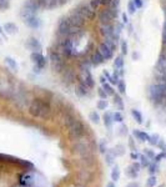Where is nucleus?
Masks as SVG:
<instances>
[{"label": "nucleus", "mask_w": 166, "mask_h": 187, "mask_svg": "<svg viewBox=\"0 0 166 187\" xmlns=\"http://www.w3.org/2000/svg\"><path fill=\"white\" fill-rule=\"evenodd\" d=\"M121 54H122V56L128 54V42H126V40L121 41Z\"/></svg>", "instance_id": "obj_40"}, {"label": "nucleus", "mask_w": 166, "mask_h": 187, "mask_svg": "<svg viewBox=\"0 0 166 187\" xmlns=\"http://www.w3.org/2000/svg\"><path fill=\"white\" fill-rule=\"evenodd\" d=\"M71 11H74V13H76V14H79V15H81L82 18L86 19V21H88V20L91 21V20L96 19V11L91 9L86 2H82V3L78 4Z\"/></svg>", "instance_id": "obj_4"}, {"label": "nucleus", "mask_w": 166, "mask_h": 187, "mask_svg": "<svg viewBox=\"0 0 166 187\" xmlns=\"http://www.w3.org/2000/svg\"><path fill=\"white\" fill-rule=\"evenodd\" d=\"M89 118L91 120V122H94V124H100V115H99L96 111H91L90 115H89Z\"/></svg>", "instance_id": "obj_30"}, {"label": "nucleus", "mask_w": 166, "mask_h": 187, "mask_svg": "<svg viewBox=\"0 0 166 187\" xmlns=\"http://www.w3.org/2000/svg\"><path fill=\"white\" fill-rule=\"evenodd\" d=\"M166 95V84H151L149 86V97L155 106L164 105V99Z\"/></svg>", "instance_id": "obj_2"}, {"label": "nucleus", "mask_w": 166, "mask_h": 187, "mask_svg": "<svg viewBox=\"0 0 166 187\" xmlns=\"http://www.w3.org/2000/svg\"><path fill=\"white\" fill-rule=\"evenodd\" d=\"M115 158H116V155H115L114 150H107L105 152V162H106V165L112 166L114 162H115Z\"/></svg>", "instance_id": "obj_20"}, {"label": "nucleus", "mask_w": 166, "mask_h": 187, "mask_svg": "<svg viewBox=\"0 0 166 187\" xmlns=\"http://www.w3.org/2000/svg\"><path fill=\"white\" fill-rule=\"evenodd\" d=\"M140 165H141V167H147L149 165L151 164V161H150V158H149L147 156H145L144 154L143 155H140Z\"/></svg>", "instance_id": "obj_31"}, {"label": "nucleus", "mask_w": 166, "mask_h": 187, "mask_svg": "<svg viewBox=\"0 0 166 187\" xmlns=\"http://www.w3.org/2000/svg\"><path fill=\"white\" fill-rule=\"evenodd\" d=\"M160 140V136L157 135V133H154V135H150V139H149V143H150L151 146H156L157 145V142H159Z\"/></svg>", "instance_id": "obj_36"}, {"label": "nucleus", "mask_w": 166, "mask_h": 187, "mask_svg": "<svg viewBox=\"0 0 166 187\" xmlns=\"http://www.w3.org/2000/svg\"><path fill=\"white\" fill-rule=\"evenodd\" d=\"M110 177H111V181H112V182H118V181L120 180V177H121V171H120L119 165H114V166H112Z\"/></svg>", "instance_id": "obj_17"}, {"label": "nucleus", "mask_w": 166, "mask_h": 187, "mask_svg": "<svg viewBox=\"0 0 166 187\" xmlns=\"http://www.w3.org/2000/svg\"><path fill=\"white\" fill-rule=\"evenodd\" d=\"M119 4H120V0H111V3L109 4V8H111V9H119Z\"/></svg>", "instance_id": "obj_45"}, {"label": "nucleus", "mask_w": 166, "mask_h": 187, "mask_svg": "<svg viewBox=\"0 0 166 187\" xmlns=\"http://www.w3.org/2000/svg\"><path fill=\"white\" fill-rule=\"evenodd\" d=\"M125 173H126L128 177L132 178V180H134V178H137V176H139V172H136L131 166H128V167L125 168Z\"/></svg>", "instance_id": "obj_27"}, {"label": "nucleus", "mask_w": 166, "mask_h": 187, "mask_svg": "<svg viewBox=\"0 0 166 187\" xmlns=\"http://www.w3.org/2000/svg\"><path fill=\"white\" fill-rule=\"evenodd\" d=\"M96 90H97V95H99V97H100L101 100H107V94L104 91L103 87H99V89H96Z\"/></svg>", "instance_id": "obj_39"}, {"label": "nucleus", "mask_w": 166, "mask_h": 187, "mask_svg": "<svg viewBox=\"0 0 166 187\" xmlns=\"http://www.w3.org/2000/svg\"><path fill=\"white\" fill-rule=\"evenodd\" d=\"M99 149H100V152L101 154H105V152L107 151V147H106V141H100V143H99Z\"/></svg>", "instance_id": "obj_44"}, {"label": "nucleus", "mask_w": 166, "mask_h": 187, "mask_svg": "<svg viewBox=\"0 0 166 187\" xmlns=\"http://www.w3.org/2000/svg\"><path fill=\"white\" fill-rule=\"evenodd\" d=\"M162 45H166V20L164 23V28H162Z\"/></svg>", "instance_id": "obj_47"}, {"label": "nucleus", "mask_w": 166, "mask_h": 187, "mask_svg": "<svg viewBox=\"0 0 166 187\" xmlns=\"http://www.w3.org/2000/svg\"><path fill=\"white\" fill-rule=\"evenodd\" d=\"M103 75L105 76V79L107 80V82H110V80H111V74L107 71V70H104V71H103Z\"/></svg>", "instance_id": "obj_50"}, {"label": "nucleus", "mask_w": 166, "mask_h": 187, "mask_svg": "<svg viewBox=\"0 0 166 187\" xmlns=\"http://www.w3.org/2000/svg\"><path fill=\"white\" fill-rule=\"evenodd\" d=\"M147 171L150 175H155L157 171H159V164H156V162H151L150 165L147 166Z\"/></svg>", "instance_id": "obj_32"}, {"label": "nucleus", "mask_w": 166, "mask_h": 187, "mask_svg": "<svg viewBox=\"0 0 166 187\" xmlns=\"http://www.w3.org/2000/svg\"><path fill=\"white\" fill-rule=\"evenodd\" d=\"M24 23H25L26 26H29L30 29H39L41 21L36 15H29L26 18H24Z\"/></svg>", "instance_id": "obj_11"}, {"label": "nucleus", "mask_w": 166, "mask_h": 187, "mask_svg": "<svg viewBox=\"0 0 166 187\" xmlns=\"http://www.w3.org/2000/svg\"><path fill=\"white\" fill-rule=\"evenodd\" d=\"M68 19L71 24V28L72 29H78V30H82V29H85V25H86V19L85 18H82L81 15L76 14V13H74L71 11L69 15H68Z\"/></svg>", "instance_id": "obj_8"}, {"label": "nucleus", "mask_w": 166, "mask_h": 187, "mask_svg": "<svg viewBox=\"0 0 166 187\" xmlns=\"http://www.w3.org/2000/svg\"><path fill=\"white\" fill-rule=\"evenodd\" d=\"M3 34H4V30H3L2 26H0V35H3Z\"/></svg>", "instance_id": "obj_59"}, {"label": "nucleus", "mask_w": 166, "mask_h": 187, "mask_svg": "<svg viewBox=\"0 0 166 187\" xmlns=\"http://www.w3.org/2000/svg\"><path fill=\"white\" fill-rule=\"evenodd\" d=\"M124 64H125V61H124L122 55H119L114 59V67L115 69H124Z\"/></svg>", "instance_id": "obj_25"}, {"label": "nucleus", "mask_w": 166, "mask_h": 187, "mask_svg": "<svg viewBox=\"0 0 166 187\" xmlns=\"http://www.w3.org/2000/svg\"><path fill=\"white\" fill-rule=\"evenodd\" d=\"M131 160H134V161H137L140 158V154L137 151H131V155H130Z\"/></svg>", "instance_id": "obj_48"}, {"label": "nucleus", "mask_w": 166, "mask_h": 187, "mask_svg": "<svg viewBox=\"0 0 166 187\" xmlns=\"http://www.w3.org/2000/svg\"><path fill=\"white\" fill-rule=\"evenodd\" d=\"M106 81H107V80L105 79V76H104V75H101V76H100V82H101V84H104V82H106Z\"/></svg>", "instance_id": "obj_54"}, {"label": "nucleus", "mask_w": 166, "mask_h": 187, "mask_svg": "<svg viewBox=\"0 0 166 187\" xmlns=\"http://www.w3.org/2000/svg\"><path fill=\"white\" fill-rule=\"evenodd\" d=\"M159 187H165V185H164V183H161V185H160Z\"/></svg>", "instance_id": "obj_60"}, {"label": "nucleus", "mask_w": 166, "mask_h": 187, "mask_svg": "<svg viewBox=\"0 0 166 187\" xmlns=\"http://www.w3.org/2000/svg\"><path fill=\"white\" fill-rule=\"evenodd\" d=\"M144 155H145V156H147L150 160H152V158L155 157V152H154L151 149H145V151H144Z\"/></svg>", "instance_id": "obj_41"}, {"label": "nucleus", "mask_w": 166, "mask_h": 187, "mask_svg": "<svg viewBox=\"0 0 166 187\" xmlns=\"http://www.w3.org/2000/svg\"><path fill=\"white\" fill-rule=\"evenodd\" d=\"M86 133V129H85V125L82 124L80 120H76L70 127H69V136L70 139L74 141H79L85 136Z\"/></svg>", "instance_id": "obj_5"}, {"label": "nucleus", "mask_w": 166, "mask_h": 187, "mask_svg": "<svg viewBox=\"0 0 166 187\" xmlns=\"http://www.w3.org/2000/svg\"><path fill=\"white\" fill-rule=\"evenodd\" d=\"M157 185V177L155 175H150V177L146 180V187H156Z\"/></svg>", "instance_id": "obj_29"}, {"label": "nucleus", "mask_w": 166, "mask_h": 187, "mask_svg": "<svg viewBox=\"0 0 166 187\" xmlns=\"http://www.w3.org/2000/svg\"><path fill=\"white\" fill-rule=\"evenodd\" d=\"M25 46L31 50L32 51H41V49H43V45H41V42L36 39V38H29L28 41L25 42Z\"/></svg>", "instance_id": "obj_13"}, {"label": "nucleus", "mask_w": 166, "mask_h": 187, "mask_svg": "<svg viewBox=\"0 0 166 187\" xmlns=\"http://www.w3.org/2000/svg\"><path fill=\"white\" fill-rule=\"evenodd\" d=\"M132 136L136 137V140H139L140 142H147L149 139H150V135L146 133L145 131H141V130H134L132 131Z\"/></svg>", "instance_id": "obj_16"}, {"label": "nucleus", "mask_w": 166, "mask_h": 187, "mask_svg": "<svg viewBox=\"0 0 166 187\" xmlns=\"http://www.w3.org/2000/svg\"><path fill=\"white\" fill-rule=\"evenodd\" d=\"M114 152H115L116 157H118V156H124V154H125V146L121 145V143H119V145H116L114 147Z\"/></svg>", "instance_id": "obj_28"}, {"label": "nucleus", "mask_w": 166, "mask_h": 187, "mask_svg": "<svg viewBox=\"0 0 166 187\" xmlns=\"http://www.w3.org/2000/svg\"><path fill=\"white\" fill-rule=\"evenodd\" d=\"M101 85H103L101 87H103L104 91L107 94V96H114L115 94H116L115 90H114V87H112V85H111L110 82H107V81H106V82H104V84H101Z\"/></svg>", "instance_id": "obj_23"}, {"label": "nucleus", "mask_w": 166, "mask_h": 187, "mask_svg": "<svg viewBox=\"0 0 166 187\" xmlns=\"http://www.w3.org/2000/svg\"><path fill=\"white\" fill-rule=\"evenodd\" d=\"M9 6H10L9 0H3L0 3V10H6V9H9Z\"/></svg>", "instance_id": "obj_43"}, {"label": "nucleus", "mask_w": 166, "mask_h": 187, "mask_svg": "<svg viewBox=\"0 0 166 187\" xmlns=\"http://www.w3.org/2000/svg\"><path fill=\"white\" fill-rule=\"evenodd\" d=\"M89 60H90V63H91V66L93 67H96V66H100V65H103L106 60L104 59V56L100 54V51H99L97 49H95L93 53L90 54V57H89Z\"/></svg>", "instance_id": "obj_10"}, {"label": "nucleus", "mask_w": 166, "mask_h": 187, "mask_svg": "<svg viewBox=\"0 0 166 187\" xmlns=\"http://www.w3.org/2000/svg\"><path fill=\"white\" fill-rule=\"evenodd\" d=\"M88 4H89V6L91 8V9L95 10L96 13L103 8V6H101V3H100V0H89Z\"/></svg>", "instance_id": "obj_26"}, {"label": "nucleus", "mask_w": 166, "mask_h": 187, "mask_svg": "<svg viewBox=\"0 0 166 187\" xmlns=\"http://www.w3.org/2000/svg\"><path fill=\"white\" fill-rule=\"evenodd\" d=\"M103 121H104V125H105V127L106 129H111L112 127V124H114V120H112V112H110V111H106L105 114H104V116H103Z\"/></svg>", "instance_id": "obj_19"}, {"label": "nucleus", "mask_w": 166, "mask_h": 187, "mask_svg": "<svg viewBox=\"0 0 166 187\" xmlns=\"http://www.w3.org/2000/svg\"><path fill=\"white\" fill-rule=\"evenodd\" d=\"M118 90H119V92L121 94V95H124V94H126V85H125V81H124L122 79H120V81L118 82Z\"/></svg>", "instance_id": "obj_35"}, {"label": "nucleus", "mask_w": 166, "mask_h": 187, "mask_svg": "<svg viewBox=\"0 0 166 187\" xmlns=\"http://www.w3.org/2000/svg\"><path fill=\"white\" fill-rule=\"evenodd\" d=\"M2 2H3V0H0V3H2Z\"/></svg>", "instance_id": "obj_61"}, {"label": "nucleus", "mask_w": 166, "mask_h": 187, "mask_svg": "<svg viewBox=\"0 0 166 187\" xmlns=\"http://www.w3.org/2000/svg\"><path fill=\"white\" fill-rule=\"evenodd\" d=\"M4 31L6 34H9V35H13V34H16L18 32V26H16V24L9 21V23H5L4 24V26H3Z\"/></svg>", "instance_id": "obj_18"}, {"label": "nucleus", "mask_w": 166, "mask_h": 187, "mask_svg": "<svg viewBox=\"0 0 166 187\" xmlns=\"http://www.w3.org/2000/svg\"><path fill=\"white\" fill-rule=\"evenodd\" d=\"M100 3H101V6H109V4L111 3V0H100Z\"/></svg>", "instance_id": "obj_51"}, {"label": "nucleus", "mask_w": 166, "mask_h": 187, "mask_svg": "<svg viewBox=\"0 0 166 187\" xmlns=\"http://www.w3.org/2000/svg\"><path fill=\"white\" fill-rule=\"evenodd\" d=\"M129 147L131 151H137V149L135 146V142H134V136H130L129 137Z\"/></svg>", "instance_id": "obj_42"}, {"label": "nucleus", "mask_w": 166, "mask_h": 187, "mask_svg": "<svg viewBox=\"0 0 166 187\" xmlns=\"http://www.w3.org/2000/svg\"><path fill=\"white\" fill-rule=\"evenodd\" d=\"M119 16V9H111L109 6H104L96 13V19L99 25L112 24Z\"/></svg>", "instance_id": "obj_3"}, {"label": "nucleus", "mask_w": 166, "mask_h": 187, "mask_svg": "<svg viewBox=\"0 0 166 187\" xmlns=\"http://www.w3.org/2000/svg\"><path fill=\"white\" fill-rule=\"evenodd\" d=\"M49 59H50L51 63H57V61L64 60L65 57L61 55V53L59 51V49H56L54 46V48H50V50H49Z\"/></svg>", "instance_id": "obj_15"}, {"label": "nucleus", "mask_w": 166, "mask_h": 187, "mask_svg": "<svg viewBox=\"0 0 166 187\" xmlns=\"http://www.w3.org/2000/svg\"><path fill=\"white\" fill-rule=\"evenodd\" d=\"M121 133H122V135H126V133H128V127H126L125 125L121 126Z\"/></svg>", "instance_id": "obj_52"}, {"label": "nucleus", "mask_w": 166, "mask_h": 187, "mask_svg": "<svg viewBox=\"0 0 166 187\" xmlns=\"http://www.w3.org/2000/svg\"><path fill=\"white\" fill-rule=\"evenodd\" d=\"M162 160H166V151H161L160 154H157V155H155V157L152 158V161L154 162H156V164H159V162H161Z\"/></svg>", "instance_id": "obj_34"}, {"label": "nucleus", "mask_w": 166, "mask_h": 187, "mask_svg": "<svg viewBox=\"0 0 166 187\" xmlns=\"http://www.w3.org/2000/svg\"><path fill=\"white\" fill-rule=\"evenodd\" d=\"M112 120L114 122H118V124H122L124 122V116L121 114V111H116L112 114Z\"/></svg>", "instance_id": "obj_33"}, {"label": "nucleus", "mask_w": 166, "mask_h": 187, "mask_svg": "<svg viewBox=\"0 0 166 187\" xmlns=\"http://www.w3.org/2000/svg\"><path fill=\"white\" fill-rule=\"evenodd\" d=\"M131 116L134 117V120L139 124V125H141L144 122V117H143V114H141L139 110H136V109H132L131 110Z\"/></svg>", "instance_id": "obj_22"}, {"label": "nucleus", "mask_w": 166, "mask_h": 187, "mask_svg": "<svg viewBox=\"0 0 166 187\" xmlns=\"http://www.w3.org/2000/svg\"><path fill=\"white\" fill-rule=\"evenodd\" d=\"M122 19H124V23H128V16H126V14L122 15Z\"/></svg>", "instance_id": "obj_56"}, {"label": "nucleus", "mask_w": 166, "mask_h": 187, "mask_svg": "<svg viewBox=\"0 0 166 187\" xmlns=\"http://www.w3.org/2000/svg\"><path fill=\"white\" fill-rule=\"evenodd\" d=\"M162 51L166 54V45H162Z\"/></svg>", "instance_id": "obj_58"}, {"label": "nucleus", "mask_w": 166, "mask_h": 187, "mask_svg": "<svg viewBox=\"0 0 166 187\" xmlns=\"http://www.w3.org/2000/svg\"><path fill=\"white\" fill-rule=\"evenodd\" d=\"M5 64L9 66L13 71H18L19 70V65H18V63H16V60H14V59L10 57V56L5 57Z\"/></svg>", "instance_id": "obj_21"}, {"label": "nucleus", "mask_w": 166, "mask_h": 187, "mask_svg": "<svg viewBox=\"0 0 166 187\" xmlns=\"http://www.w3.org/2000/svg\"><path fill=\"white\" fill-rule=\"evenodd\" d=\"M136 6H135V4L132 3V0H130V2L128 3V13L130 14V15H132V14H135L136 13Z\"/></svg>", "instance_id": "obj_38"}, {"label": "nucleus", "mask_w": 166, "mask_h": 187, "mask_svg": "<svg viewBox=\"0 0 166 187\" xmlns=\"http://www.w3.org/2000/svg\"><path fill=\"white\" fill-rule=\"evenodd\" d=\"M78 80V84H76V87H75V92H76V95L79 96V97H85L88 94H89V91H90V89H88V86L86 85L82 82V80H80V79H76Z\"/></svg>", "instance_id": "obj_14"}, {"label": "nucleus", "mask_w": 166, "mask_h": 187, "mask_svg": "<svg viewBox=\"0 0 166 187\" xmlns=\"http://www.w3.org/2000/svg\"><path fill=\"white\" fill-rule=\"evenodd\" d=\"M71 31H72V28H71V24L68 19V16H64L57 23L55 35L56 38H65V36H69Z\"/></svg>", "instance_id": "obj_6"}, {"label": "nucleus", "mask_w": 166, "mask_h": 187, "mask_svg": "<svg viewBox=\"0 0 166 187\" xmlns=\"http://www.w3.org/2000/svg\"><path fill=\"white\" fill-rule=\"evenodd\" d=\"M97 50L100 51V54L104 56V59H105L106 61H107V60H110V59H112V56H114V51H112V50H111L109 46H107V45L105 44L104 41L99 44Z\"/></svg>", "instance_id": "obj_12"}, {"label": "nucleus", "mask_w": 166, "mask_h": 187, "mask_svg": "<svg viewBox=\"0 0 166 187\" xmlns=\"http://www.w3.org/2000/svg\"><path fill=\"white\" fill-rule=\"evenodd\" d=\"M107 106H109V103H107V100H99L97 104H96V107L97 110H106Z\"/></svg>", "instance_id": "obj_37"}, {"label": "nucleus", "mask_w": 166, "mask_h": 187, "mask_svg": "<svg viewBox=\"0 0 166 187\" xmlns=\"http://www.w3.org/2000/svg\"><path fill=\"white\" fill-rule=\"evenodd\" d=\"M106 187H116V186H115V183H114V182H109V183L106 185Z\"/></svg>", "instance_id": "obj_55"}, {"label": "nucleus", "mask_w": 166, "mask_h": 187, "mask_svg": "<svg viewBox=\"0 0 166 187\" xmlns=\"http://www.w3.org/2000/svg\"><path fill=\"white\" fill-rule=\"evenodd\" d=\"M162 9H164V15H165V20H166V6H164Z\"/></svg>", "instance_id": "obj_57"}, {"label": "nucleus", "mask_w": 166, "mask_h": 187, "mask_svg": "<svg viewBox=\"0 0 166 187\" xmlns=\"http://www.w3.org/2000/svg\"><path fill=\"white\" fill-rule=\"evenodd\" d=\"M29 114L32 117L48 120L51 116V103L48 97H34L29 105Z\"/></svg>", "instance_id": "obj_1"}, {"label": "nucleus", "mask_w": 166, "mask_h": 187, "mask_svg": "<svg viewBox=\"0 0 166 187\" xmlns=\"http://www.w3.org/2000/svg\"><path fill=\"white\" fill-rule=\"evenodd\" d=\"M132 3L135 4L136 9H141V8L144 6V3H143V0H132Z\"/></svg>", "instance_id": "obj_49"}, {"label": "nucleus", "mask_w": 166, "mask_h": 187, "mask_svg": "<svg viewBox=\"0 0 166 187\" xmlns=\"http://www.w3.org/2000/svg\"><path fill=\"white\" fill-rule=\"evenodd\" d=\"M116 31V26L115 24H103V25H99V34L101 35L103 39L106 38H111Z\"/></svg>", "instance_id": "obj_9"}, {"label": "nucleus", "mask_w": 166, "mask_h": 187, "mask_svg": "<svg viewBox=\"0 0 166 187\" xmlns=\"http://www.w3.org/2000/svg\"><path fill=\"white\" fill-rule=\"evenodd\" d=\"M130 166H131L132 168H134L136 172H140V168H141V165H140V162H137V161H134V162H132Z\"/></svg>", "instance_id": "obj_46"}, {"label": "nucleus", "mask_w": 166, "mask_h": 187, "mask_svg": "<svg viewBox=\"0 0 166 187\" xmlns=\"http://www.w3.org/2000/svg\"><path fill=\"white\" fill-rule=\"evenodd\" d=\"M30 59H31L32 64H34V71L38 74H40L41 70L45 69L46 65H48L46 57L41 54V51H32L30 54Z\"/></svg>", "instance_id": "obj_7"}, {"label": "nucleus", "mask_w": 166, "mask_h": 187, "mask_svg": "<svg viewBox=\"0 0 166 187\" xmlns=\"http://www.w3.org/2000/svg\"><path fill=\"white\" fill-rule=\"evenodd\" d=\"M112 97H114V105H115L116 107H118V109L120 110V111H122L124 107H125V106H124V101H122L121 96H120V95H118V94H115V95H114Z\"/></svg>", "instance_id": "obj_24"}, {"label": "nucleus", "mask_w": 166, "mask_h": 187, "mask_svg": "<svg viewBox=\"0 0 166 187\" xmlns=\"http://www.w3.org/2000/svg\"><path fill=\"white\" fill-rule=\"evenodd\" d=\"M126 187H140V185H139L137 182H130Z\"/></svg>", "instance_id": "obj_53"}]
</instances>
